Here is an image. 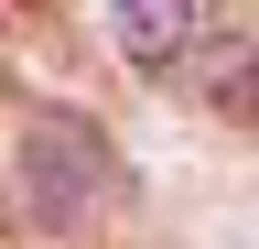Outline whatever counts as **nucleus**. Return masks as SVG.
Listing matches in <instances>:
<instances>
[{
  "label": "nucleus",
  "mask_w": 259,
  "mask_h": 249,
  "mask_svg": "<svg viewBox=\"0 0 259 249\" xmlns=\"http://www.w3.org/2000/svg\"><path fill=\"white\" fill-rule=\"evenodd\" d=\"M108 195H119V141L87 109H32V130H22V217L87 228Z\"/></svg>",
  "instance_id": "obj_1"
},
{
  "label": "nucleus",
  "mask_w": 259,
  "mask_h": 249,
  "mask_svg": "<svg viewBox=\"0 0 259 249\" xmlns=\"http://www.w3.org/2000/svg\"><path fill=\"white\" fill-rule=\"evenodd\" d=\"M108 33H119V54L130 65H173V54L194 44V0H108Z\"/></svg>",
  "instance_id": "obj_2"
},
{
  "label": "nucleus",
  "mask_w": 259,
  "mask_h": 249,
  "mask_svg": "<svg viewBox=\"0 0 259 249\" xmlns=\"http://www.w3.org/2000/svg\"><path fill=\"white\" fill-rule=\"evenodd\" d=\"M205 98L238 109L248 130H259V44H216V54H205Z\"/></svg>",
  "instance_id": "obj_3"
},
{
  "label": "nucleus",
  "mask_w": 259,
  "mask_h": 249,
  "mask_svg": "<svg viewBox=\"0 0 259 249\" xmlns=\"http://www.w3.org/2000/svg\"><path fill=\"white\" fill-rule=\"evenodd\" d=\"M0 238H11V206H0Z\"/></svg>",
  "instance_id": "obj_4"
}]
</instances>
